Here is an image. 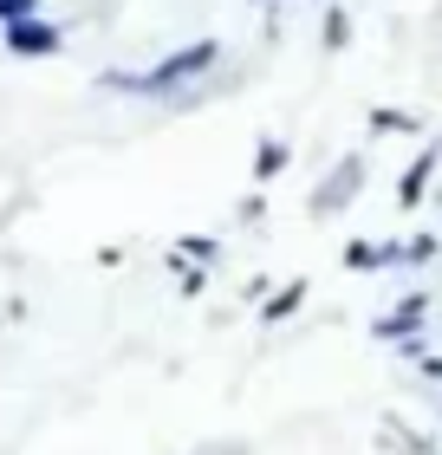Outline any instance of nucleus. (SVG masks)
<instances>
[{"mask_svg": "<svg viewBox=\"0 0 442 455\" xmlns=\"http://www.w3.org/2000/svg\"><path fill=\"white\" fill-rule=\"evenodd\" d=\"M397 260H404V241H351L345 247L351 274H377V267H397Z\"/></svg>", "mask_w": 442, "mask_h": 455, "instance_id": "6", "label": "nucleus"}, {"mask_svg": "<svg viewBox=\"0 0 442 455\" xmlns=\"http://www.w3.org/2000/svg\"><path fill=\"white\" fill-rule=\"evenodd\" d=\"M176 254H182V260H215V254H221V241H208V235H182V241H176Z\"/></svg>", "mask_w": 442, "mask_h": 455, "instance_id": "12", "label": "nucleus"}, {"mask_svg": "<svg viewBox=\"0 0 442 455\" xmlns=\"http://www.w3.org/2000/svg\"><path fill=\"white\" fill-rule=\"evenodd\" d=\"M39 0H0V27H13V20H33Z\"/></svg>", "mask_w": 442, "mask_h": 455, "instance_id": "14", "label": "nucleus"}, {"mask_svg": "<svg viewBox=\"0 0 442 455\" xmlns=\"http://www.w3.org/2000/svg\"><path fill=\"white\" fill-rule=\"evenodd\" d=\"M436 306V293L430 286H416V293H404L390 306V313H377V339H390V345H410V339H423L430 325H423V313Z\"/></svg>", "mask_w": 442, "mask_h": 455, "instance_id": "3", "label": "nucleus"}, {"mask_svg": "<svg viewBox=\"0 0 442 455\" xmlns=\"http://www.w3.org/2000/svg\"><path fill=\"white\" fill-rule=\"evenodd\" d=\"M436 163H442V143H423V150L410 156L404 182H397V202H404V209H423V196H430V176H436Z\"/></svg>", "mask_w": 442, "mask_h": 455, "instance_id": "4", "label": "nucleus"}, {"mask_svg": "<svg viewBox=\"0 0 442 455\" xmlns=\"http://www.w3.org/2000/svg\"><path fill=\"white\" fill-rule=\"evenodd\" d=\"M423 371H430V378H442V351H430V358H423Z\"/></svg>", "mask_w": 442, "mask_h": 455, "instance_id": "15", "label": "nucleus"}, {"mask_svg": "<svg viewBox=\"0 0 442 455\" xmlns=\"http://www.w3.org/2000/svg\"><path fill=\"white\" fill-rule=\"evenodd\" d=\"M358 182H365V156H345V163H339V176H332L325 189H312V215H325V209H345V202L358 196Z\"/></svg>", "mask_w": 442, "mask_h": 455, "instance_id": "5", "label": "nucleus"}, {"mask_svg": "<svg viewBox=\"0 0 442 455\" xmlns=\"http://www.w3.org/2000/svg\"><path fill=\"white\" fill-rule=\"evenodd\" d=\"M319 39H325V52H345V46H351V13H345V7H325Z\"/></svg>", "mask_w": 442, "mask_h": 455, "instance_id": "10", "label": "nucleus"}, {"mask_svg": "<svg viewBox=\"0 0 442 455\" xmlns=\"http://www.w3.org/2000/svg\"><path fill=\"white\" fill-rule=\"evenodd\" d=\"M170 274H176V286H182V293H189V299H196V293H202V286H208V274H202V267H196V260H182V254H170Z\"/></svg>", "mask_w": 442, "mask_h": 455, "instance_id": "11", "label": "nucleus"}, {"mask_svg": "<svg viewBox=\"0 0 442 455\" xmlns=\"http://www.w3.org/2000/svg\"><path fill=\"white\" fill-rule=\"evenodd\" d=\"M436 247H442V228H436V235H416V241H404V260H410V267H423V260L436 254Z\"/></svg>", "mask_w": 442, "mask_h": 455, "instance_id": "13", "label": "nucleus"}, {"mask_svg": "<svg viewBox=\"0 0 442 455\" xmlns=\"http://www.w3.org/2000/svg\"><path fill=\"white\" fill-rule=\"evenodd\" d=\"M0 39H7V52L13 59H52L59 46H66V27L46 13H33V20H13V27H0Z\"/></svg>", "mask_w": 442, "mask_h": 455, "instance_id": "2", "label": "nucleus"}, {"mask_svg": "<svg viewBox=\"0 0 442 455\" xmlns=\"http://www.w3.org/2000/svg\"><path fill=\"white\" fill-rule=\"evenodd\" d=\"M371 137H410V131H423V124H416L410 111H397V105H371Z\"/></svg>", "mask_w": 442, "mask_h": 455, "instance_id": "9", "label": "nucleus"}, {"mask_svg": "<svg viewBox=\"0 0 442 455\" xmlns=\"http://www.w3.org/2000/svg\"><path fill=\"white\" fill-rule=\"evenodd\" d=\"M221 66V39H196V46H182L170 59H157L150 72H98V92H131V98H163V92H176L189 85V78H202V72H215Z\"/></svg>", "mask_w": 442, "mask_h": 455, "instance_id": "1", "label": "nucleus"}, {"mask_svg": "<svg viewBox=\"0 0 442 455\" xmlns=\"http://www.w3.org/2000/svg\"><path fill=\"white\" fill-rule=\"evenodd\" d=\"M286 163H293L286 143H280V137H261V150H254V182H261V189H267V182H280Z\"/></svg>", "mask_w": 442, "mask_h": 455, "instance_id": "8", "label": "nucleus"}, {"mask_svg": "<svg viewBox=\"0 0 442 455\" xmlns=\"http://www.w3.org/2000/svg\"><path fill=\"white\" fill-rule=\"evenodd\" d=\"M306 293H312L306 280H286L280 293H267V306H261V325H280V319H293V313L306 306Z\"/></svg>", "mask_w": 442, "mask_h": 455, "instance_id": "7", "label": "nucleus"}]
</instances>
